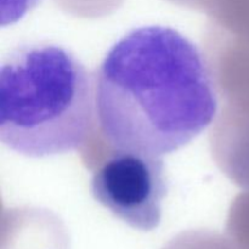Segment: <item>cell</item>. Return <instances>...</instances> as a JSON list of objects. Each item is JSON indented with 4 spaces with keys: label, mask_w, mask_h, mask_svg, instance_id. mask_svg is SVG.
I'll list each match as a JSON object with an SVG mask.
<instances>
[{
    "label": "cell",
    "mask_w": 249,
    "mask_h": 249,
    "mask_svg": "<svg viewBox=\"0 0 249 249\" xmlns=\"http://www.w3.org/2000/svg\"><path fill=\"white\" fill-rule=\"evenodd\" d=\"M66 4L74 7H88V9H101V7L112 6L118 0H63Z\"/></svg>",
    "instance_id": "cell-4"
},
{
    "label": "cell",
    "mask_w": 249,
    "mask_h": 249,
    "mask_svg": "<svg viewBox=\"0 0 249 249\" xmlns=\"http://www.w3.org/2000/svg\"><path fill=\"white\" fill-rule=\"evenodd\" d=\"M95 201L133 229L155 230L169 190L163 157L114 150L92 173Z\"/></svg>",
    "instance_id": "cell-3"
},
{
    "label": "cell",
    "mask_w": 249,
    "mask_h": 249,
    "mask_svg": "<svg viewBox=\"0 0 249 249\" xmlns=\"http://www.w3.org/2000/svg\"><path fill=\"white\" fill-rule=\"evenodd\" d=\"M96 122L114 150L163 157L191 142L218 113L198 46L179 31L143 26L108 50L95 79Z\"/></svg>",
    "instance_id": "cell-1"
},
{
    "label": "cell",
    "mask_w": 249,
    "mask_h": 249,
    "mask_svg": "<svg viewBox=\"0 0 249 249\" xmlns=\"http://www.w3.org/2000/svg\"><path fill=\"white\" fill-rule=\"evenodd\" d=\"M96 118L95 79L62 45L24 43L0 68V140L29 158L82 147Z\"/></svg>",
    "instance_id": "cell-2"
}]
</instances>
